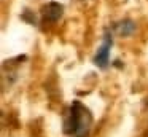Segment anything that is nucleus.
<instances>
[{"mask_svg":"<svg viewBox=\"0 0 148 137\" xmlns=\"http://www.w3.org/2000/svg\"><path fill=\"white\" fill-rule=\"evenodd\" d=\"M113 29H115V32H116L118 35H121V37H127V35L134 34L135 24L131 21V19H124V21L116 22V25H115Z\"/></svg>","mask_w":148,"mask_h":137,"instance_id":"20e7f679","label":"nucleus"},{"mask_svg":"<svg viewBox=\"0 0 148 137\" xmlns=\"http://www.w3.org/2000/svg\"><path fill=\"white\" fill-rule=\"evenodd\" d=\"M62 13H64V6L56 2H49L42 8V19L43 22H56L61 19Z\"/></svg>","mask_w":148,"mask_h":137,"instance_id":"7ed1b4c3","label":"nucleus"},{"mask_svg":"<svg viewBox=\"0 0 148 137\" xmlns=\"http://www.w3.org/2000/svg\"><path fill=\"white\" fill-rule=\"evenodd\" d=\"M92 127V115L80 101L70 104L62 120V132L67 137H88Z\"/></svg>","mask_w":148,"mask_h":137,"instance_id":"f257e3e1","label":"nucleus"},{"mask_svg":"<svg viewBox=\"0 0 148 137\" xmlns=\"http://www.w3.org/2000/svg\"><path fill=\"white\" fill-rule=\"evenodd\" d=\"M113 45V38H112V34L110 32H105L103 35V43L99 46L96 56H94V64L100 69H107L108 67V62H110V48Z\"/></svg>","mask_w":148,"mask_h":137,"instance_id":"f03ea898","label":"nucleus"}]
</instances>
